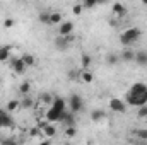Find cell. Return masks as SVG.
Wrapping results in <instances>:
<instances>
[{
    "label": "cell",
    "instance_id": "cell-1",
    "mask_svg": "<svg viewBox=\"0 0 147 145\" xmlns=\"http://www.w3.org/2000/svg\"><path fill=\"white\" fill-rule=\"evenodd\" d=\"M125 99H127V103L132 104V106H137V108L146 106V103H147V85L142 84V82H135V84L128 89Z\"/></svg>",
    "mask_w": 147,
    "mask_h": 145
},
{
    "label": "cell",
    "instance_id": "cell-2",
    "mask_svg": "<svg viewBox=\"0 0 147 145\" xmlns=\"http://www.w3.org/2000/svg\"><path fill=\"white\" fill-rule=\"evenodd\" d=\"M142 36V31L139 29V28H128L125 33H121V36H120V41L125 44V46H128V44H134V43H137L139 39Z\"/></svg>",
    "mask_w": 147,
    "mask_h": 145
},
{
    "label": "cell",
    "instance_id": "cell-3",
    "mask_svg": "<svg viewBox=\"0 0 147 145\" xmlns=\"http://www.w3.org/2000/svg\"><path fill=\"white\" fill-rule=\"evenodd\" d=\"M74 39H75L74 34H70V36H58L55 39V46H57L58 50H67V48L72 44Z\"/></svg>",
    "mask_w": 147,
    "mask_h": 145
},
{
    "label": "cell",
    "instance_id": "cell-4",
    "mask_svg": "<svg viewBox=\"0 0 147 145\" xmlns=\"http://www.w3.org/2000/svg\"><path fill=\"white\" fill-rule=\"evenodd\" d=\"M69 104H70V113H79V111H82V106H84V103H82L79 94H72L70 96Z\"/></svg>",
    "mask_w": 147,
    "mask_h": 145
},
{
    "label": "cell",
    "instance_id": "cell-5",
    "mask_svg": "<svg viewBox=\"0 0 147 145\" xmlns=\"http://www.w3.org/2000/svg\"><path fill=\"white\" fill-rule=\"evenodd\" d=\"M70 34H74V22L63 21L58 26V36H70Z\"/></svg>",
    "mask_w": 147,
    "mask_h": 145
},
{
    "label": "cell",
    "instance_id": "cell-6",
    "mask_svg": "<svg viewBox=\"0 0 147 145\" xmlns=\"http://www.w3.org/2000/svg\"><path fill=\"white\" fill-rule=\"evenodd\" d=\"M110 108L113 111H116V113H125L127 111V103L121 101V99H118V97H113L110 101Z\"/></svg>",
    "mask_w": 147,
    "mask_h": 145
},
{
    "label": "cell",
    "instance_id": "cell-7",
    "mask_svg": "<svg viewBox=\"0 0 147 145\" xmlns=\"http://www.w3.org/2000/svg\"><path fill=\"white\" fill-rule=\"evenodd\" d=\"M137 65H140V67H147V51L146 50H140V51H137L135 53V60H134Z\"/></svg>",
    "mask_w": 147,
    "mask_h": 145
},
{
    "label": "cell",
    "instance_id": "cell-8",
    "mask_svg": "<svg viewBox=\"0 0 147 145\" xmlns=\"http://www.w3.org/2000/svg\"><path fill=\"white\" fill-rule=\"evenodd\" d=\"M26 68H28V67L24 65V62H22L21 58H14V60H12V70L16 73H24Z\"/></svg>",
    "mask_w": 147,
    "mask_h": 145
},
{
    "label": "cell",
    "instance_id": "cell-9",
    "mask_svg": "<svg viewBox=\"0 0 147 145\" xmlns=\"http://www.w3.org/2000/svg\"><path fill=\"white\" fill-rule=\"evenodd\" d=\"M50 108H53L55 111H58V113H65V111H67V108H65V99L55 97V99H53V104H51Z\"/></svg>",
    "mask_w": 147,
    "mask_h": 145
},
{
    "label": "cell",
    "instance_id": "cell-10",
    "mask_svg": "<svg viewBox=\"0 0 147 145\" xmlns=\"http://www.w3.org/2000/svg\"><path fill=\"white\" fill-rule=\"evenodd\" d=\"M63 22V15L60 12H50V26H60Z\"/></svg>",
    "mask_w": 147,
    "mask_h": 145
},
{
    "label": "cell",
    "instance_id": "cell-11",
    "mask_svg": "<svg viewBox=\"0 0 147 145\" xmlns=\"http://www.w3.org/2000/svg\"><path fill=\"white\" fill-rule=\"evenodd\" d=\"M106 118V113L103 111V109H92L91 111V119L94 121V123H99L101 119H105Z\"/></svg>",
    "mask_w": 147,
    "mask_h": 145
},
{
    "label": "cell",
    "instance_id": "cell-12",
    "mask_svg": "<svg viewBox=\"0 0 147 145\" xmlns=\"http://www.w3.org/2000/svg\"><path fill=\"white\" fill-rule=\"evenodd\" d=\"M0 123H2V126H12L14 125V121L9 116V113L3 111V109H0Z\"/></svg>",
    "mask_w": 147,
    "mask_h": 145
},
{
    "label": "cell",
    "instance_id": "cell-13",
    "mask_svg": "<svg viewBox=\"0 0 147 145\" xmlns=\"http://www.w3.org/2000/svg\"><path fill=\"white\" fill-rule=\"evenodd\" d=\"M79 80L84 82V84H91V82L94 80V75L89 72V70H80V72H79Z\"/></svg>",
    "mask_w": 147,
    "mask_h": 145
},
{
    "label": "cell",
    "instance_id": "cell-14",
    "mask_svg": "<svg viewBox=\"0 0 147 145\" xmlns=\"http://www.w3.org/2000/svg\"><path fill=\"white\" fill-rule=\"evenodd\" d=\"M21 60L24 62V65L29 68V67H34V63H36V58H34V55H31V53H24V55H21Z\"/></svg>",
    "mask_w": 147,
    "mask_h": 145
},
{
    "label": "cell",
    "instance_id": "cell-15",
    "mask_svg": "<svg viewBox=\"0 0 147 145\" xmlns=\"http://www.w3.org/2000/svg\"><path fill=\"white\" fill-rule=\"evenodd\" d=\"M120 58L125 60V62H134V60H135V51H132L130 48H128V50H123L121 55H120Z\"/></svg>",
    "mask_w": 147,
    "mask_h": 145
},
{
    "label": "cell",
    "instance_id": "cell-16",
    "mask_svg": "<svg viewBox=\"0 0 147 145\" xmlns=\"http://www.w3.org/2000/svg\"><path fill=\"white\" fill-rule=\"evenodd\" d=\"M91 62H92L91 55L84 53V55L80 56V67H82V70H89V67H91Z\"/></svg>",
    "mask_w": 147,
    "mask_h": 145
},
{
    "label": "cell",
    "instance_id": "cell-17",
    "mask_svg": "<svg viewBox=\"0 0 147 145\" xmlns=\"http://www.w3.org/2000/svg\"><path fill=\"white\" fill-rule=\"evenodd\" d=\"M19 108H21V101H17V99H12V101H9V103H7L5 111H7V113H14V111H17Z\"/></svg>",
    "mask_w": 147,
    "mask_h": 145
},
{
    "label": "cell",
    "instance_id": "cell-18",
    "mask_svg": "<svg viewBox=\"0 0 147 145\" xmlns=\"http://www.w3.org/2000/svg\"><path fill=\"white\" fill-rule=\"evenodd\" d=\"M113 14H116V15H125L127 14V7L123 5V3H113Z\"/></svg>",
    "mask_w": 147,
    "mask_h": 145
},
{
    "label": "cell",
    "instance_id": "cell-19",
    "mask_svg": "<svg viewBox=\"0 0 147 145\" xmlns=\"http://www.w3.org/2000/svg\"><path fill=\"white\" fill-rule=\"evenodd\" d=\"M29 92H31V84L28 80H24L19 85V94H22V97H24V96H29Z\"/></svg>",
    "mask_w": 147,
    "mask_h": 145
},
{
    "label": "cell",
    "instance_id": "cell-20",
    "mask_svg": "<svg viewBox=\"0 0 147 145\" xmlns=\"http://www.w3.org/2000/svg\"><path fill=\"white\" fill-rule=\"evenodd\" d=\"M9 56H10V48L9 46H0V62L9 60Z\"/></svg>",
    "mask_w": 147,
    "mask_h": 145
},
{
    "label": "cell",
    "instance_id": "cell-21",
    "mask_svg": "<svg viewBox=\"0 0 147 145\" xmlns=\"http://www.w3.org/2000/svg\"><path fill=\"white\" fill-rule=\"evenodd\" d=\"M120 62V55H115V53H108L106 55V63L108 65H116Z\"/></svg>",
    "mask_w": 147,
    "mask_h": 145
},
{
    "label": "cell",
    "instance_id": "cell-22",
    "mask_svg": "<svg viewBox=\"0 0 147 145\" xmlns=\"http://www.w3.org/2000/svg\"><path fill=\"white\" fill-rule=\"evenodd\" d=\"M63 123L67 125V128H69V126H75V118H74V113H69V111H67V114H65V118H63Z\"/></svg>",
    "mask_w": 147,
    "mask_h": 145
},
{
    "label": "cell",
    "instance_id": "cell-23",
    "mask_svg": "<svg viewBox=\"0 0 147 145\" xmlns=\"http://www.w3.org/2000/svg\"><path fill=\"white\" fill-rule=\"evenodd\" d=\"M53 99H55V97H53L51 94H41V96H39V101L45 103V104H48V106L53 104Z\"/></svg>",
    "mask_w": 147,
    "mask_h": 145
},
{
    "label": "cell",
    "instance_id": "cell-24",
    "mask_svg": "<svg viewBox=\"0 0 147 145\" xmlns=\"http://www.w3.org/2000/svg\"><path fill=\"white\" fill-rule=\"evenodd\" d=\"M38 19H39V22H43V24H48V26H50V12H39Z\"/></svg>",
    "mask_w": 147,
    "mask_h": 145
},
{
    "label": "cell",
    "instance_id": "cell-25",
    "mask_svg": "<svg viewBox=\"0 0 147 145\" xmlns=\"http://www.w3.org/2000/svg\"><path fill=\"white\" fill-rule=\"evenodd\" d=\"M33 106V99L29 97V96H24V99L21 101V108H24V109H29Z\"/></svg>",
    "mask_w": 147,
    "mask_h": 145
},
{
    "label": "cell",
    "instance_id": "cell-26",
    "mask_svg": "<svg viewBox=\"0 0 147 145\" xmlns=\"http://www.w3.org/2000/svg\"><path fill=\"white\" fill-rule=\"evenodd\" d=\"M77 135V130H75V126H69L67 130H65V137L67 138H74Z\"/></svg>",
    "mask_w": 147,
    "mask_h": 145
},
{
    "label": "cell",
    "instance_id": "cell-27",
    "mask_svg": "<svg viewBox=\"0 0 147 145\" xmlns=\"http://www.w3.org/2000/svg\"><path fill=\"white\" fill-rule=\"evenodd\" d=\"M82 3H74V7H72V12L75 14V15H80L82 14Z\"/></svg>",
    "mask_w": 147,
    "mask_h": 145
},
{
    "label": "cell",
    "instance_id": "cell-28",
    "mask_svg": "<svg viewBox=\"0 0 147 145\" xmlns=\"http://www.w3.org/2000/svg\"><path fill=\"white\" fill-rule=\"evenodd\" d=\"M29 135H31V137H43V132L36 126V128H31V130H29Z\"/></svg>",
    "mask_w": 147,
    "mask_h": 145
},
{
    "label": "cell",
    "instance_id": "cell-29",
    "mask_svg": "<svg viewBox=\"0 0 147 145\" xmlns=\"http://www.w3.org/2000/svg\"><path fill=\"white\" fill-rule=\"evenodd\" d=\"M137 116H139V118H146L147 116V106H140L139 111H137Z\"/></svg>",
    "mask_w": 147,
    "mask_h": 145
},
{
    "label": "cell",
    "instance_id": "cell-30",
    "mask_svg": "<svg viewBox=\"0 0 147 145\" xmlns=\"http://www.w3.org/2000/svg\"><path fill=\"white\" fill-rule=\"evenodd\" d=\"M82 7L84 9H92V7H96V2L94 0H89V2L86 0V2H82Z\"/></svg>",
    "mask_w": 147,
    "mask_h": 145
},
{
    "label": "cell",
    "instance_id": "cell-31",
    "mask_svg": "<svg viewBox=\"0 0 147 145\" xmlns=\"http://www.w3.org/2000/svg\"><path fill=\"white\" fill-rule=\"evenodd\" d=\"M14 24H16V21H14V19H5V21H3V28H5V29H10Z\"/></svg>",
    "mask_w": 147,
    "mask_h": 145
},
{
    "label": "cell",
    "instance_id": "cell-32",
    "mask_svg": "<svg viewBox=\"0 0 147 145\" xmlns=\"http://www.w3.org/2000/svg\"><path fill=\"white\" fill-rule=\"evenodd\" d=\"M135 135H139L140 138L147 140V130H137V132H135Z\"/></svg>",
    "mask_w": 147,
    "mask_h": 145
},
{
    "label": "cell",
    "instance_id": "cell-33",
    "mask_svg": "<svg viewBox=\"0 0 147 145\" xmlns=\"http://www.w3.org/2000/svg\"><path fill=\"white\" fill-rule=\"evenodd\" d=\"M2 145H17V144H16V142H14L12 138H5V140L2 142Z\"/></svg>",
    "mask_w": 147,
    "mask_h": 145
},
{
    "label": "cell",
    "instance_id": "cell-34",
    "mask_svg": "<svg viewBox=\"0 0 147 145\" xmlns=\"http://www.w3.org/2000/svg\"><path fill=\"white\" fill-rule=\"evenodd\" d=\"M39 145H51V144H50L48 140H43V142H41V144H39Z\"/></svg>",
    "mask_w": 147,
    "mask_h": 145
},
{
    "label": "cell",
    "instance_id": "cell-35",
    "mask_svg": "<svg viewBox=\"0 0 147 145\" xmlns=\"http://www.w3.org/2000/svg\"><path fill=\"white\" fill-rule=\"evenodd\" d=\"M63 145H72V144H63Z\"/></svg>",
    "mask_w": 147,
    "mask_h": 145
},
{
    "label": "cell",
    "instance_id": "cell-36",
    "mask_svg": "<svg viewBox=\"0 0 147 145\" xmlns=\"http://www.w3.org/2000/svg\"><path fill=\"white\" fill-rule=\"evenodd\" d=\"M0 128H3V126H2V123H0Z\"/></svg>",
    "mask_w": 147,
    "mask_h": 145
}]
</instances>
